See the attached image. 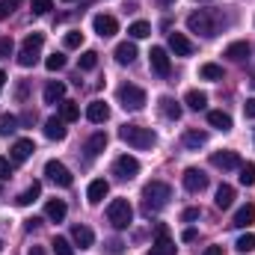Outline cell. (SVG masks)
Listing matches in <instances>:
<instances>
[{
	"label": "cell",
	"mask_w": 255,
	"mask_h": 255,
	"mask_svg": "<svg viewBox=\"0 0 255 255\" xmlns=\"http://www.w3.org/2000/svg\"><path fill=\"white\" fill-rule=\"evenodd\" d=\"M255 223V205H244V208H238V214H235V220H232V226H238V229H250Z\"/></svg>",
	"instance_id": "obj_21"
},
{
	"label": "cell",
	"mask_w": 255,
	"mask_h": 255,
	"mask_svg": "<svg viewBox=\"0 0 255 255\" xmlns=\"http://www.w3.org/2000/svg\"><path fill=\"white\" fill-rule=\"evenodd\" d=\"M65 214H68V208H65L63 199H51V202L45 205V217H48L51 223H63Z\"/></svg>",
	"instance_id": "obj_20"
},
{
	"label": "cell",
	"mask_w": 255,
	"mask_h": 255,
	"mask_svg": "<svg viewBox=\"0 0 255 255\" xmlns=\"http://www.w3.org/2000/svg\"><path fill=\"white\" fill-rule=\"evenodd\" d=\"M136 60V45L133 42H122V45H116V63L119 65H130Z\"/></svg>",
	"instance_id": "obj_24"
},
{
	"label": "cell",
	"mask_w": 255,
	"mask_h": 255,
	"mask_svg": "<svg viewBox=\"0 0 255 255\" xmlns=\"http://www.w3.org/2000/svg\"><path fill=\"white\" fill-rule=\"evenodd\" d=\"M169 199H172V187L163 184V181H148L142 187V208H145V214H154V211L166 208Z\"/></svg>",
	"instance_id": "obj_1"
},
{
	"label": "cell",
	"mask_w": 255,
	"mask_h": 255,
	"mask_svg": "<svg viewBox=\"0 0 255 255\" xmlns=\"http://www.w3.org/2000/svg\"><path fill=\"white\" fill-rule=\"evenodd\" d=\"M211 163H214L217 169H223V172L241 169V154H238V151H214V154H211Z\"/></svg>",
	"instance_id": "obj_11"
},
{
	"label": "cell",
	"mask_w": 255,
	"mask_h": 255,
	"mask_svg": "<svg viewBox=\"0 0 255 255\" xmlns=\"http://www.w3.org/2000/svg\"><path fill=\"white\" fill-rule=\"evenodd\" d=\"M51 247H54V253H57V255H74L71 244H68L65 238H54V244H51Z\"/></svg>",
	"instance_id": "obj_41"
},
{
	"label": "cell",
	"mask_w": 255,
	"mask_h": 255,
	"mask_svg": "<svg viewBox=\"0 0 255 255\" xmlns=\"http://www.w3.org/2000/svg\"><path fill=\"white\" fill-rule=\"evenodd\" d=\"M119 139L128 142L130 148H139V151H145V148H151L157 142L154 130L151 128H142V125H122L119 128Z\"/></svg>",
	"instance_id": "obj_2"
},
{
	"label": "cell",
	"mask_w": 255,
	"mask_h": 255,
	"mask_svg": "<svg viewBox=\"0 0 255 255\" xmlns=\"http://www.w3.org/2000/svg\"><path fill=\"white\" fill-rule=\"evenodd\" d=\"M12 51H15V42L12 39H0V57H12Z\"/></svg>",
	"instance_id": "obj_44"
},
{
	"label": "cell",
	"mask_w": 255,
	"mask_h": 255,
	"mask_svg": "<svg viewBox=\"0 0 255 255\" xmlns=\"http://www.w3.org/2000/svg\"><path fill=\"white\" fill-rule=\"evenodd\" d=\"M181 142H184V148H190V151H199V148L208 142V133H205V130H199V128H190V130H184Z\"/></svg>",
	"instance_id": "obj_16"
},
{
	"label": "cell",
	"mask_w": 255,
	"mask_h": 255,
	"mask_svg": "<svg viewBox=\"0 0 255 255\" xmlns=\"http://www.w3.org/2000/svg\"><path fill=\"white\" fill-rule=\"evenodd\" d=\"M244 113H247V119H255V98H250V101L244 104Z\"/></svg>",
	"instance_id": "obj_48"
},
{
	"label": "cell",
	"mask_w": 255,
	"mask_h": 255,
	"mask_svg": "<svg viewBox=\"0 0 255 255\" xmlns=\"http://www.w3.org/2000/svg\"><path fill=\"white\" fill-rule=\"evenodd\" d=\"M65 3H71V0H65Z\"/></svg>",
	"instance_id": "obj_56"
},
{
	"label": "cell",
	"mask_w": 255,
	"mask_h": 255,
	"mask_svg": "<svg viewBox=\"0 0 255 255\" xmlns=\"http://www.w3.org/2000/svg\"><path fill=\"white\" fill-rule=\"evenodd\" d=\"M107 193H110V184H107L104 178H95V181L89 184V190H86V202H89V205H98Z\"/></svg>",
	"instance_id": "obj_18"
},
{
	"label": "cell",
	"mask_w": 255,
	"mask_h": 255,
	"mask_svg": "<svg viewBox=\"0 0 255 255\" xmlns=\"http://www.w3.org/2000/svg\"><path fill=\"white\" fill-rule=\"evenodd\" d=\"M119 104L130 113H136V110L145 107V92L139 86H133V83H125V86H119Z\"/></svg>",
	"instance_id": "obj_6"
},
{
	"label": "cell",
	"mask_w": 255,
	"mask_h": 255,
	"mask_svg": "<svg viewBox=\"0 0 255 255\" xmlns=\"http://www.w3.org/2000/svg\"><path fill=\"white\" fill-rule=\"evenodd\" d=\"M241 184L255 187V163H241Z\"/></svg>",
	"instance_id": "obj_37"
},
{
	"label": "cell",
	"mask_w": 255,
	"mask_h": 255,
	"mask_svg": "<svg viewBox=\"0 0 255 255\" xmlns=\"http://www.w3.org/2000/svg\"><path fill=\"white\" fill-rule=\"evenodd\" d=\"M107 220L113 223V229H128L130 220H133V208L128 199H113L107 205Z\"/></svg>",
	"instance_id": "obj_5"
},
{
	"label": "cell",
	"mask_w": 255,
	"mask_h": 255,
	"mask_svg": "<svg viewBox=\"0 0 255 255\" xmlns=\"http://www.w3.org/2000/svg\"><path fill=\"white\" fill-rule=\"evenodd\" d=\"M98 65V54L95 51H83L80 54V71H92Z\"/></svg>",
	"instance_id": "obj_38"
},
{
	"label": "cell",
	"mask_w": 255,
	"mask_h": 255,
	"mask_svg": "<svg viewBox=\"0 0 255 255\" xmlns=\"http://www.w3.org/2000/svg\"><path fill=\"white\" fill-rule=\"evenodd\" d=\"M45 175H48L54 184H60V187H71V184H74L68 166H63L60 160H48V163H45Z\"/></svg>",
	"instance_id": "obj_8"
},
{
	"label": "cell",
	"mask_w": 255,
	"mask_h": 255,
	"mask_svg": "<svg viewBox=\"0 0 255 255\" xmlns=\"http://www.w3.org/2000/svg\"><path fill=\"white\" fill-rule=\"evenodd\" d=\"M235 250H238V253H253L255 250V235L253 232H247V235H241V238H238V244H235Z\"/></svg>",
	"instance_id": "obj_36"
},
{
	"label": "cell",
	"mask_w": 255,
	"mask_h": 255,
	"mask_svg": "<svg viewBox=\"0 0 255 255\" xmlns=\"http://www.w3.org/2000/svg\"><path fill=\"white\" fill-rule=\"evenodd\" d=\"M45 68H48V71H60V68H65V54H51V57L45 60Z\"/></svg>",
	"instance_id": "obj_40"
},
{
	"label": "cell",
	"mask_w": 255,
	"mask_h": 255,
	"mask_svg": "<svg viewBox=\"0 0 255 255\" xmlns=\"http://www.w3.org/2000/svg\"><path fill=\"white\" fill-rule=\"evenodd\" d=\"M18 6H21V0H0V21H3V18H9Z\"/></svg>",
	"instance_id": "obj_42"
},
{
	"label": "cell",
	"mask_w": 255,
	"mask_h": 255,
	"mask_svg": "<svg viewBox=\"0 0 255 255\" xmlns=\"http://www.w3.org/2000/svg\"><path fill=\"white\" fill-rule=\"evenodd\" d=\"M184 101H187V107H190V110H196V113L208 107V95H205V92H199V89H190V92L184 95Z\"/></svg>",
	"instance_id": "obj_31"
},
{
	"label": "cell",
	"mask_w": 255,
	"mask_h": 255,
	"mask_svg": "<svg viewBox=\"0 0 255 255\" xmlns=\"http://www.w3.org/2000/svg\"><path fill=\"white\" fill-rule=\"evenodd\" d=\"M33 151H36L33 139H15V145H12V160H15V163H24Z\"/></svg>",
	"instance_id": "obj_19"
},
{
	"label": "cell",
	"mask_w": 255,
	"mask_h": 255,
	"mask_svg": "<svg viewBox=\"0 0 255 255\" xmlns=\"http://www.w3.org/2000/svg\"><path fill=\"white\" fill-rule=\"evenodd\" d=\"M151 255H175V241L169 238L163 223L157 226V235H154V244H151Z\"/></svg>",
	"instance_id": "obj_9"
},
{
	"label": "cell",
	"mask_w": 255,
	"mask_h": 255,
	"mask_svg": "<svg viewBox=\"0 0 255 255\" xmlns=\"http://www.w3.org/2000/svg\"><path fill=\"white\" fill-rule=\"evenodd\" d=\"M232 202H235V187H232V184H220L214 205H217L220 211H226V208H232Z\"/></svg>",
	"instance_id": "obj_26"
},
{
	"label": "cell",
	"mask_w": 255,
	"mask_h": 255,
	"mask_svg": "<svg viewBox=\"0 0 255 255\" xmlns=\"http://www.w3.org/2000/svg\"><path fill=\"white\" fill-rule=\"evenodd\" d=\"M199 3H208V0H199Z\"/></svg>",
	"instance_id": "obj_55"
},
{
	"label": "cell",
	"mask_w": 255,
	"mask_h": 255,
	"mask_svg": "<svg viewBox=\"0 0 255 255\" xmlns=\"http://www.w3.org/2000/svg\"><path fill=\"white\" fill-rule=\"evenodd\" d=\"M45 136H48V139H65V122L60 116H51V119L45 122Z\"/></svg>",
	"instance_id": "obj_25"
},
{
	"label": "cell",
	"mask_w": 255,
	"mask_h": 255,
	"mask_svg": "<svg viewBox=\"0 0 255 255\" xmlns=\"http://www.w3.org/2000/svg\"><path fill=\"white\" fill-rule=\"evenodd\" d=\"M160 113H163L166 119H172V122H178L184 110H181V104H178L175 98H169V95H163V98H160Z\"/></svg>",
	"instance_id": "obj_22"
},
{
	"label": "cell",
	"mask_w": 255,
	"mask_h": 255,
	"mask_svg": "<svg viewBox=\"0 0 255 255\" xmlns=\"http://www.w3.org/2000/svg\"><path fill=\"white\" fill-rule=\"evenodd\" d=\"M208 122H211V128H217V130H232V116L223 113V110H211L208 113Z\"/></svg>",
	"instance_id": "obj_29"
},
{
	"label": "cell",
	"mask_w": 255,
	"mask_h": 255,
	"mask_svg": "<svg viewBox=\"0 0 255 255\" xmlns=\"http://www.w3.org/2000/svg\"><path fill=\"white\" fill-rule=\"evenodd\" d=\"M63 45L68 48V51H74V48H80V45H83V33H80V30H71V33H65Z\"/></svg>",
	"instance_id": "obj_39"
},
{
	"label": "cell",
	"mask_w": 255,
	"mask_h": 255,
	"mask_svg": "<svg viewBox=\"0 0 255 255\" xmlns=\"http://www.w3.org/2000/svg\"><path fill=\"white\" fill-rule=\"evenodd\" d=\"M199 77H205V80H223V65L205 63L202 68H199Z\"/></svg>",
	"instance_id": "obj_33"
},
{
	"label": "cell",
	"mask_w": 255,
	"mask_h": 255,
	"mask_svg": "<svg viewBox=\"0 0 255 255\" xmlns=\"http://www.w3.org/2000/svg\"><path fill=\"white\" fill-rule=\"evenodd\" d=\"M57 101H65V83L63 80H51L45 86V104H57Z\"/></svg>",
	"instance_id": "obj_23"
},
{
	"label": "cell",
	"mask_w": 255,
	"mask_h": 255,
	"mask_svg": "<svg viewBox=\"0 0 255 255\" xmlns=\"http://www.w3.org/2000/svg\"><path fill=\"white\" fill-rule=\"evenodd\" d=\"M30 6H33V12H36V15H45V12H51V6H54V3H51V0H30Z\"/></svg>",
	"instance_id": "obj_43"
},
{
	"label": "cell",
	"mask_w": 255,
	"mask_h": 255,
	"mask_svg": "<svg viewBox=\"0 0 255 255\" xmlns=\"http://www.w3.org/2000/svg\"><path fill=\"white\" fill-rule=\"evenodd\" d=\"M71 241H74L80 250H89V247L95 244V235H92L89 226H74V229H71Z\"/></svg>",
	"instance_id": "obj_17"
},
{
	"label": "cell",
	"mask_w": 255,
	"mask_h": 255,
	"mask_svg": "<svg viewBox=\"0 0 255 255\" xmlns=\"http://www.w3.org/2000/svg\"><path fill=\"white\" fill-rule=\"evenodd\" d=\"M226 57L235 60V63H244V60L250 57V45H247V42H232V45L226 48Z\"/></svg>",
	"instance_id": "obj_27"
},
{
	"label": "cell",
	"mask_w": 255,
	"mask_h": 255,
	"mask_svg": "<svg viewBox=\"0 0 255 255\" xmlns=\"http://www.w3.org/2000/svg\"><path fill=\"white\" fill-rule=\"evenodd\" d=\"M181 241H187V244H190V241H196V229H187V232L181 235Z\"/></svg>",
	"instance_id": "obj_49"
},
{
	"label": "cell",
	"mask_w": 255,
	"mask_h": 255,
	"mask_svg": "<svg viewBox=\"0 0 255 255\" xmlns=\"http://www.w3.org/2000/svg\"><path fill=\"white\" fill-rule=\"evenodd\" d=\"M3 83H6V71H0V89H3Z\"/></svg>",
	"instance_id": "obj_53"
},
{
	"label": "cell",
	"mask_w": 255,
	"mask_h": 255,
	"mask_svg": "<svg viewBox=\"0 0 255 255\" xmlns=\"http://www.w3.org/2000/svg\"><path fill=\"white\" fill-rule=\"evenodd\" d=\"M169 48H172L175 57H190L193 54V42L184 33H169Z\"/></svg>",
	"instance_id": "obj_15"
},
{
	"label": "cell",
	"mask_w": 255,
	"mask_h": 255,
	"mask_svg": "<svg viewBox=\"0 0 255 255\" xmlns=\"http://www.w3.org/2000/svg\"><path fill=\"white\" fill-rule=\"evenodd\" d=\"M39 223H42V220H36V217H33V220H27V232H33V229H39Z\"/></svg>",
	"instance_id": "obj_51"
},
{
	"label": "cell",
	"mask_w": 255,
	"mask_h": 255,
	"mask_svg": "<svg viewBox=\"0 0 255 255\" xmlns=\"http://www.w3.org/2000/svg\"><path fill=\"white\" fill-rule=\"evenodd\" d=\"M122 247H125L122 241H110V244H107V253L110 255H122Z\"/></svg>",
	"instance_id": "obj_46"
},
{
	"label": "cell",
	"mask_w": 255,
	"mask_h": 255,
	"mask_svg": "<svg viewBox=\"0 0 255 255\" xmlns=\"http://www.w3.org/2000/svg\"><path fill=\"white\" fill-rule=\"evenodd\" d=\"M181 181H184V187H187L190 193H202L205 187H208V175H205L202 169H196V166H190V169H184Z\"/></svg>",
	"instance_id": "obj_12"
},
{
	"label": "cell",
	"mask_w": 255,
	"mask_h": 255,
	"mask_svg": "<svg viewBox=\"0 0 255 255\" xmlns=\"http://www.w3.org/2000/svg\"><path fill=\"white\" fill-rule=\"evenodd\" d=\"M92 27H95V33H98L101 39H110V36L119 33V21H116L113 15H95V18H92Z\"/></svg>",
	"instance_id": "obj_10"
},
{
	"label": "cell",
	"mask_w": 255,
	"mask_h": 255,
	"mask_svg": "<svg viewBox=\"0 0 255 255\" xmlns=\"http://www.w3.org/2000/svg\"><path fill=\"white\" fill-rule=\"evenodd\" d=\"M199 214H202L199 208H184V214H181V220H184V223H193V220H199Z\"/></svg>",
	"instance_id": "obj_45"
},
{
	"label": "cell",
	"mask_w": 255,
	"mask_h": 255,
	"mask_svg": "<svg viewBox=\"0 0 255 255\" xmlns=\"http://www.w3.org/2000/svg\"><path fill=\"white\" fill-rule=\"evenodd\" d=\"M113 172H116L122 181H130V178H136V175H139V160H136L133 154H122V157H116Z\"/></svg>",
	"instance_id": "obj_7"
},
{
	"label": "cell",
	"mask_w": 255,
	"mask_h": 255,
	"mask_svg": "<svg viewBox=\"0 0 255 255\" xmlns=\"http://www.w3.org/2000/svg\"><path fill=\"white\" fill-rule=\"evenodd\" d=\"M27 255H45V247H30Z\"/></svg>",
	"instance_id": "obj_52"
},
{
	"label": "cell",
	"mask_w": 255,
	"mask_h": 255,
	"mask_svg": "<svg viewBox=\"0 0 255 255\" xmlns=\"http://www.w3.org/2000/svg\"><path fill=\"white\" fill-rule=\"evenodd\" d=\"M15 130H18V119H15L12 113H3V116H0V133L9 136V133H15Z\"/></svg>",
	"instance_id": "obj_35"
},
{
	"label": "cell",
	"mask_w": 255,
	"mask_h": 255,
	"mask_svg": "<svg viewBox=\"0 0 255 255\" xmlns=\"http://www.w3.org/2000/svg\"><path fill=\"white\" fill-rule=\"evenodd\" d=\"M0 250H3V244H0Z\"/></svg>",
	"instance_id": "obj_57"
},
{
	"label": "cell",
	"mask_w": 255,
	"mask_h": 255,
	"mask_svg": "<svg viewBox=\"0 0 255 255\" xmlns=\"http://www.w3.org/2000/svg\"><path fill=\"white\" fill-rule=\"evenodd\" d=\"M128 36H130V39H145V36H151V27H148L145 21H133V24L128 27Z\"/></svg>",
	"instance_id": "obj_34"
},
{
	"label": "cell",
	"mask_w": 255,
	"mask_h": 255,
	"mask_svg": "<svg viewBox=\"0 0 255 255\" xmlns=\"http://www.w3.org/2000/svg\"><path fill=\"white\" fill-rule=\"evenodd\" d=\"M42 45H45V36H42V33H30V36L24 39L21 51H18V65H24V68H33V65L39 63Z\"/></svg>",
	"instance_id": "obj_4"
},
{
	"label": "cell",
	"mask_w": 255,
	"mask_h": 255,
	"mask_svg": "<svg viewBox=\"0 0 255 255\" xmlns=\"http://www.w3.org/2000/svg\"><path fill=\"white\" fill-rule=\"evenodd\" d=\"M104 148H107V133H101V130H98V133H92V136H89V142H86V154H89V157H95V154H101Z\"/></svg>",
	"instance_id": "obj_28"
},
{
	"label": "cell",
	"mask_w": 255,
	"mask_h": 255,
	"mask_svg": "<svg viewBox=\"0 0 255 255\" xmlns=\"http://www.w3.org/2000/svg\"><path fill=\"white\" fill-rule=\"evenodd\" d=\"M60 119H63V122L80 119V107H77L74 101H60Z\"/></svg>",
	"instance_id": "obj_32"
},
{
	"label": "cell",
	"mask_w": 255,
	"mask_h": 255,
	"mask_svg": "<svg viewBox=\"0 0 255 255\" xmlns=\"http://www.w3.org/2000/svg\"><path fill=\"white\" fill-rule=\"evenodd\" d=\"M202 255H223V247H208Z\"/></svg>",
	"instance_id": "obj_50"
},
{
	"label": "cell",
	"mask_w": 255,
	"mask_h": 255,
	"mask_svg": "<svg viewBox=\"0 0 255 255\" xmlns=\"http://www.w3.org/2000/svg\"><path fill=\"white\" fill-rule=\"evenodd\" d=\"M187 30L205 36V39H214L220 33V18L211 9H199V12H193L190 18H187Z\"/></svg>",
	"instance_id": "obj_3"
},
{
	"label": "cell",
	"mask_w": 255,
	"mask_h": 255,
	"mask_svg": "<svg viewBox=\"0 0 255 255\" xmlns=\"http://www.w3.org/2000/svg\"><path fill=\"white\" fill-rule=\"evenodd\" d=\"M157 3H160V6H169V3H175V0H157Z\"/></svg>",
	"instance_id": "obj_54"
},
{
	"label": "cell",
	"mask_w": 255,
	"mask_h": 255,
	"mask_svg": "<svg viewBox=\"0 0 255 255\" xmlns=\"http://www.w3.org/2000/svg\"><path fill=\"white\" fill-rule=\"evenodd\" d=\"M148 63H151V71H154V74H160V77L169 74V57H166L163 48H151V51H148Z\"/></svg>",
	"instance_id": "obj_14"
},
{
	"label": "cell",
	"mask_w": 255,
	"mask_h": 255,
	"mask_svg": "<svg viewBox=\"0 0 255 255\" xmlns=\"http://www.w3.org/2000/svg\"><path fill=\"white\" fill-rule=\"evenodd\" d=\"M9 175H12V166L6 157H0V178H9Z\"/></svg>",
	"instance_id": "obj_47"
},
{
	"label": "cell",
	"mask_w": 255,
	"mask_h": 255,
	"mask_svg": "<svg viewBox=\"0 0 255 255\" xmlns=\"http://www.w3.org/2000/svg\"><path fill=\"white\" fill-rule=\"evenodd\" d=\"M86 119H89L92 125H104V122L110 119V107H107L101 98H95V101L86 107Z\"/></svg>",
	"instance_id": "obj_13"
},
{
	"label": "cell",
	"mask_w": 255,
	"mask_h": 255,
	"mask_svg": "<svg viewBox=\"0 0 255 255\" xmlns=\"http://www.w3.org/2000/svg\"><path fill=\"white\" fill-rule=\"evenodd\" d=\"M39 196H42V184H39V181H33V184H30V187H27V190L21 193V196H18V199H15V202H18V205H21V208H27V205H33V202H36V199H39Z\"/></svg>",
	"instance_id": "obj_30"
}]
</instances>
